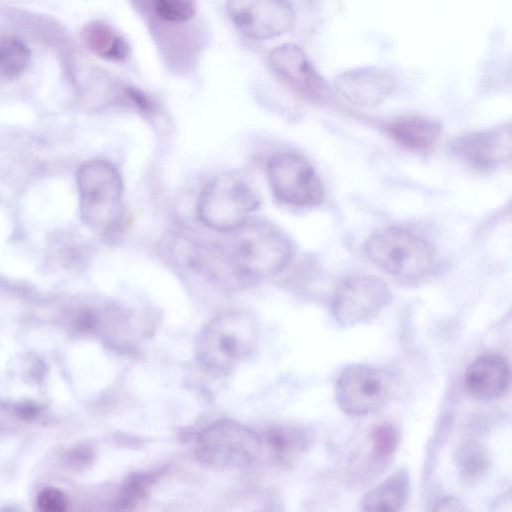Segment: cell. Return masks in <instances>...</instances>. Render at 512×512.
<instances>
[{
	"mask_svg": "<svg viewBox=\"0 0 512 512\" xmlns=\"http://www.w3.org/2000/svg\"><path fill=\"white\" fill-rule=\"evenodd\" d=\"M389 136L401 147L423 152L435 145L441 135V126L429 118L415 115L401 116L387 125Z\"/></svg>",
	"mask_w": 512,
	"mask_h": 512,
	"instance_id": "cell-16",
	"label": "cell"
},
{
	"mask_svg": "<svg viewBox=\"0 0 512 512\" xmlns=\"http://www.w3.org/2000/svg\"><path fill=\"white\" fill-rule=\"evenodd\" d=\"M85 46L95 55L110 61H125L130 54V47L122 35L110 25L93 21L82 31Z\"/></svg>",
	"mask_w": 512,
	"mask_h": 512,
	"instance_id": "cell-18",
	"label": "cell"
},
{
	"mask_svg": "<svg viewBox=\"0 0 512 512\" xmlns=\"http://www.w3.org/2000/svg\"><path fill=\"white\" fill-rule=\"evenodd\" d=\"M213 242L220 259L226 290H236L280 273L290 262L289 238L273 223L248 219L238 228L222 233Z\"/></svg>",
	"mask_w": 512,
	"mask_h": 512,
	"instance_id": "cell-1",
	"label": "cell"
},
{
	"mask_svg": "<svg viewBox=\"0 0 512 512\" xmlns=\"http://www.w3.org/2000/svg\"><path fill=\"white\" fill-rule=\"evenodd\" d=\"M391 301L388 286L374 276H353L336 289L332 314L342 326H354L373 318Z\"/></svg>",
	"mask_w": 512,
	"mask_h": 512,
	"instance_id": "cell-11",
	"label": "cell"
},
{
	"mask_svg": "<svg viewBox=\"0 0 512 512\" xmlns=\"http://www.w3.org/2000/svg\"><path fill=\"white\" fill-rule=\"evenodd\" d=\"M77 187L83 222L106 237L119 233L125 211L123 182L116 167L102 159L83 163L77 171Z\"/></svg>",
	"mask_w": 512,
	"mask_h": 512,
	"instance_id": "cell-3",
	"label": "cell"
},
{
	"mask_svg": "<svg viewBox=\"0 0 512 512\" xmlns=\"http://www.w3.org/2000/svg\"><path fill=\"white\" fill-rule=\"evenodd\" d=\"M226 10L236 29L255 41L281 36L295 23L289 0H227Z\"/></svg>",
	"mask_w": 512,
	"mask_h": 512,
	"instance_id": "cell-10",
	"label": "cell"
},
{
	"mask_svg": "<svg viewBox=\"0 0 512 512\" xmlns=\"http://www.w3.org/2000/svg\"><path fill=\"white\" fill-rule=\"evenodd\" d=\"M262 453L260 434L233 420H219L197 436L195 455L214 469H237L252 464Z\"/></svg>",
	"mask_w": 512,
	"mask_h": 512,
	"instance_id": "cell-7",
	"label": "cell"
},
{
	"mask_svg": "<svg viewBox=\"0 0 512 512\" xmlns=\"http://www.w3.org/2000/svg\"><path fill=\"white\" fill-rule=\"evenodd\" d=\"M258 331L257 320L251 313L241 309L222 311L199 332L196 358L212 373H228L255 350Z\"/></svg>",
	"mask_w": 512,
	"mask_h": 512,
	"instance_id": "cell-2",
	"label": "cell"
},
{
	"mask_svg": "<svg viewBox=\"0 0 512 512\" xmlns=\"http://www.w3.org/2000/svg\"><path fill=\"white\" fill-rule=\"evenodd\" d=\"M397 387V376L391 370L352 364L340 373L335 396L343 412L362 416L386 405L395 395Z\"/></svg>",
	"mask_w": 512,
	"mask_h": 512,
	"instance_id": "cell-8",
	"label": "cell"
},
{
	"mask_svg": "<svg viewBox=\"0 0 512 512\" xmlns=\"http://www.w3.org/2000/svg\"><path fill=\"white\" fill-rule=\"evenodd\" d=\"M67 506V496L55 487L43 488L36 497V508L42 512H63Z\"/></svg>",
	"mask_w": 512,
	"mask_h": 512,
	"instance_id": "cell-25",
	"label": "cell"
},
{
	"mask_svg": "<svg viewBox=\"0 0 512 512\" xmlns=\"http://www.w3.org/2000/svg\"><path fill=\"white\" fill-rule=\"evenodd\" d=\"M267 179L274 196L284 204L313 207L324 199L320 178L299 154L279 152L272 155L267 163Z\"/></svg>",
	"mask_w": 512,
	"mask_h": 512,
	"instance_id": "cell-9",
	"label": "cell"
},
{
	"mask_svg": "<svg viewBox=\"0 0 512 512\" xmlns=\"http://www.w3.org/2000/svg\"><path fill=\"white\" fill-rule=\"evenodd\" d=\"M392 73L378 67H361L343 72L334 81L335 89L348 102L372 107L383 102L394 90Z\"/></svg>",
	"mask_w": 512,
	"mask_h": 512,
	"instance_id": "cell-14",
	"label": "cell"
},
{
	"mask_svg": "<svg viewBox=\"0 0 512 512\" xmlns=\"http://www.w3.org/2000/svg\"><path fill=\"white\" fill-rule=\"evenodd\" d=\"M269 64L281 81L304 98L320 102L327 97V83L297 45L288 43L273 49Z\"/></svg>",
	"mask_w": 512,
	"mask_h": 512,
	"instance_id": "cell-12",
	"label": "cell"
},
{
	"mask_svg": "<svg viewBox=\"0 0 512 512\" xmlns=\"http://www.w3.org/2000/svg\"><path fill=\"white\" fill-rule=\"evenodd\" d=\"M435 511H465L467 508L463 505V503L452 496L445 497L441 499L436 506L433 508Z\"/></svg>",
	"mask_w": 512,
	"mask_h": 512,
	"instance_id": "cell-26",
	"label": "cell"
},
{
	"mask_svg": "<svg viewBox=\"0 0 512 512\" xmlns=\"http://www.w3.org/2000/svg\"><path fill=\"white\" fill-rule=\"evenodd\" d=\"M452 148L459 157L475 168L495 169L511 157V126L508 124L463 135L454 141Z\"/></svg>",
	"mask_w": 512,
	"mask_h": 512,
	"instance_id": "cell-13",
	"label": "cell"
},
{
	"mask_svg": "<svg viewBox=\"0 0 512 512\" xmlns=\"http://www.w3.org/2000/svg\"><path fill=\"white\" fill-rule=\"evenodd\" d=\"M259 205V195L247 179L239 173L224 172L205 183L196 214L205 227L222 234L244 224Z\"/></svg>",
	"mask_w": 512,
	"mask_h": 512,
	"instance_id": "cell-4",
	"label": "cell"
},
{
	"mask_svg": "<svg viewBox=\"0 0 512 512\" xmlns=\"http://www.w3.org/2000/svg\"><path fill=\"white\" fill-rule=\"evenodd\" d=\"M149 16L165 25H184L196 16L194 0H149Z\"/></svg>",
	"mask_w": 512,
	"mask_h": 512,
	"instance_id": "cell-22",
	"label": "cell"
},
{
	"mask_svg": "<svg viewBox=\"0 0 512 512\" xmlns=\"http://www.w3.org/2000/svg\"><path fill=\"white\" fill-rule=\"evenodd\" d=\"M456 464L462 478L467 481L481 479L489 470L491 459L488 450L480 443H464L456 453Z\"/></svg>",
	"mask_w": 512,
	"mask_h": 512,
	"instance_id": "cell-21",
	"label": "cell"
},
{
	"mask_svg": "<svg viewBox=\"0 0 512 512\" xmlns=\"http://www.w3.org/2000/svg\"><path fill=\"white\" fill-rule=\"evenodd\" d=\"M410 480L406 469H399L368 491L361 500L362 511H399L409 496Z\"/></svg>",
	"mask_w": 512,
	"mask_h": 512,
	"instance_id": "cell-17",
	"label": "cell"
},
{
	"mask_svg": "<svg viewBox=\"0 0 512 512\" xmlns=\"http://www.w3.org/2000/svg\"><path fill=\"white\" fill-rule=\"evenodd\" d=\"M262 452L267 450L278 462H288L302 454L310 445L308 433L298 427L282 426L260 435Z\"/></svg>",
	"mask_w": 512,
	"mask_h": 512,
	"instance_id": "cell-19",
	"label": "cell"
},
{
	"mask_svg": "<svg viewBox=\"0 0 512 512\" xmlns=\"http://www.w3.org/2000/svg\"><path fill=\"white\" fill-rule=\"evenodd\" d=\"M373 455L380 459L390 457L400 442L399 431L392 424L382 423L374 426L370 432Z\"/></svg>",
	"mask_w": 512,
	"mask_h": 512,
	"instance_id": "cell-23",
	"label": "cell"
},
{
	"mask_svg": "<svg viewBox=\"0 0 512 512\" xmlns=\"http://www.w3.org/2000/svg\"><path fill=\"white\" fill-rule=\"evenodd\" d=\"M364 252L381 270L409 280L427 275L435 261V252L429 242L399 227L371 235L364 244Z\"/></svg>",
	"mask_w": 512,
	"mask_h": 512,
	"instance_id": "cell-6",
	"label": "cell"
},
{
	"mask_svg": "<svg viewBox=\"0 0 512 512\" xmlns=\"http://www.w3.org/2000/svg\"><path fill=\"white\" fill-rule=\"evenodd\" d=\"M49 403L45 362L32 352L14 355L0 372V407L15 417L31 420Z\"/></svg>",
	"mask_w": 512,
	"mask_h": 512,
	"instance_id": "cell-5",
	"label": "cell"
},
{
	"mask_svg": "<svg viewBox=\"0 0 512 512\" xmlns=\"http://www.w3.org/2000/svg\"><path fill=\"white\" fill-rule=\"evenodd\" d=\"M463 384L466 392L475 399H498L505 394L510 384L509 364L501 355L483 354L467 367Z\"/></svg>",
	"mask_w": 512,
	"mask_h": 512,
	"instance_id": "cell-15",
	"label": "cell"
},
{
	"mask_svg": "<svg viewBox=\"0 0 512 512\" xmlns=\"http://www.w3.org/2000/svg\"><path fill=\"white\" fill-rule=\"evenodd\" d=\"M30 62V50L13 36L0 37V82L17 78Z\"/></svg>",
	"mask_w": 512,
	"mask_h": 512,
	"instance_id": "cell-20",
	"label": "cell"
},
{
	"mask_svg": "<svg viewBox=\"0 0 512 512\" xmlns=\"http://www.w3.org/2000/svg\"><path fill=\"white\" fill-rule=\"evenodd\" d=\"M154 477L151 474H136L125 483L117 501L120 509H127L135 505L152 485Z\"/></svg>",
	"mask_w": 512,
	"mask_h": 512,
	"instance_id": "cell-24",
	"label": "cell"
}]
</instances>
